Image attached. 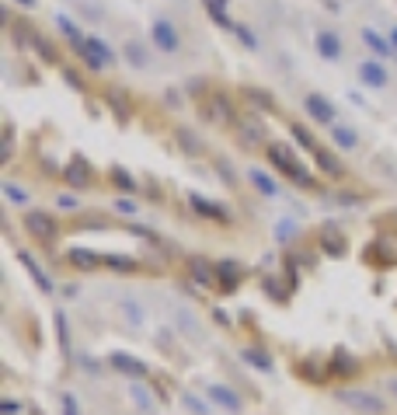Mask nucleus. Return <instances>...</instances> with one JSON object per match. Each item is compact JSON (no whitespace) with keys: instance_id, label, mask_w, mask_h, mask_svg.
Here are the masks:
<instances>
[{"instance_id":"obj_8","label":"nucleus","mask_w":397,"mask_h":415,"mask_svg":"<svg viewBox=\"0 0 397 415\" xmlns=\"http://www.w3.org/2000/svg\"><path fill=\"white\" fill-rule=\"evenodd\" d=\"M317 53H321L324 60H338V56H342V42H338L334 32H321V35H317Z\"/></svg>"},{"instance_id":"obj_15","label":"nucleus","mask_w":397,"mask_h":415,"mask_svg":"<svg viewBox=\"0 0 397 415\" xmlns=\"http://www.w3.org/2000/svg\"><path fill=\"white\" fill-rule=\"evenodd\" d=\"M202 4L216 25H230V18H226V0H202Z\"/></svg>"},{"instance_id":"obj_25","label":"nucleus","mask_w":397,"mask_h":415,"mask_svg":"<svg viewBox=\"0 0 397 415\" xmlns=\"http://www.w3.org/2000/svg\"><path fill=\"white\" fill-rule=\"evenodd\" d=\"M129 60H133V63H143V53H140L136 45H129Z\"/></svg>"},{"instance_id":"obj_21","label":"nucleus","mask_w":397,"mask_h":415,"mask_svg":"<svg viewBox=\"0 0 397 415\" xmlns=\"http://www.w3.org/2000/svg\"><path fill=\"white\" fill-rule=\"evenodd\" d=\"M21 262H25V269H28V273L35 276V283H39L42 290H49V279H45V276H42V269L35 266V258H28V255H21Z\"/></svg>"},{"instance_id":"obj_6","label":"nucleus","mask_w":397,"mask_h":415,"mask_svg":"<svg viewBox=\"0 0 397 415\" xmlns=\"http://www.w3.org/2000/svg\"><path fill=\"white\" fill-rule=\"evenodd\" d=\"M111 367H116L119 374H126V377H147V367L140 359L126 356V352H111Z\"/></svg>"},{"instance_id":"obj_11","label":"nucleus","mask_w":397,"mask_h":415,"mask_svg":"<svg viewBox=\"0 0 397 415\" xmlns=\"http://www.w3.org/2000/svg\"><path fill=\"white\" fill-rule=\"evenodd\" d=\"M209 398H213V401H219L223 408H230V412H237V408H241V398H237L230 387H223V384H213V387H209Z\"/></svg>"},{"instance_id":"obj_13","label":"nucleus","mask_w":397,"mask_h":415,"mask_svg":"<svg viewBox=\"0 0 397 415\" xmlns=\"http://www.w3.org/2000/svg\"><path fill=\"white\" fill-rule=\"evenodd\" d=\"M216 276H219V283H223L226 290H234L237 279H241V269H237V262H219V266H216Z\"/></svg>"},{"instance_id":"obj_17","label":"nucleus","mask_w":397,"mask_h":415,"mask_svg":"<svg viewBox=\"0 0 397 415\" xmlns=\"http://www.w3.org/2000/svg\"><path fill=\"white\" fill-rule=\"evenodd\" d=\"M363 39H366V45L373 49V53H380V56H387V53H390V45H394V42H383L373 28H366V32H363Z\"/></svg>"},{"instance_id":"obj_10","label":"nucleus","mask_w":397,"mask_h":415,"mask_svg":"<svg viewBox=\"0 0 397 415\" xmlns=\"http://www.w3.org/2000/svg\"><path fill=\"white\" fill-rule=\"evenodd\" d=\"M67 262H74L77 269H98V262H105V258L87 248H74V251H67Z\"/></svg>"},{"instance_id":"obj_18","label":"nucleus","mask_w":397,"mask_h":415,"mask_svg":"<svg viewBox=\"0 0 397 415\" xmlns=\"http://www.w3.org/2000/svg\"><path fill=\"white\" fill-rule=\"evenodd\" d=\"M105 266H108V269H119V273H133V269H136L133 258H122V255H108Z\"/></svg>"},{"instance_id":"obj_22","label":"nucleus","mask_w":397,"mask_h":415,"mask_svg":"<svg viewBox=\"0 0 397 415\" xmlns=\"http://www.w3.org/2000/svg\"><path fill=\"white\" fill-rule=\"evenodd\" d=\"M244 359H248V363H255V367H261V370H268V367H272V359H268L261 349H248V352H244Z\"/></svg>"},{"instance_id":"obj_24","label":"nucleus","mask_w":397,"mask_h":415,"mask_svg":"<svg viewBox=\"0 0 397 415\" xmlns=\"http://www.w3.org/2000/svg\"><path fill=\"white\" fill-rule=\"evenodd\" d=\"M63 415H77V398H74V394L63 398Z\"/></svg>"},{"instance_id":"obj_3","label":"nucleus","mask_w":397,"mask_h":415,"mask_svg":"<svg viewBox=\"0 0 397 415\" xmlns=\"http://www.w3.org/2000/svg\"><path fill=\"white\" fill-rule=\"evenodd\" d=\"M77 49L84 53V60H87V67H91V70H101L105 63H111V60H116V53H111V49H108L101 39H84Z\"/></svg>"},{"instance_id":"obj_9","label":"nucleus","mask_w":397,"mask_h":415,"mask_svg":"<svg viewBox=\"0 0 397 415\" xmlns=\"http://www.w3.org/2000/svg\"><path fill=\"white\" fill-rule=\"evenodd\" d=\"M331 367H334V377H356V374H359V363H356L345 349L334 352V363H331Z\"/></svg>"},{"instance_id":"obj_1","label":"nucleus","mask_w":397,"mask_h":415,"mask_svg":"<svg viewBox=\"0 0 397 415\" xmlns=\"http://www.w3.org/2000/svg\"><path fill=\"white\" fill-rule=\"evenodd\" d=\"M268 161H272V168H275L282 178H290L293 185H300V189L314 185L310 171H307V168L297 161V153H293L290 147H279V143H272V147H268Z\"/></svg>"},{"instance_id":"obj_20","label":"nucleus","mask_w":397,"mask_h":415,"mask_svg":"<svg viewBox=\"0 0 397 415\" xmlns=\"http://www.w3.org/2000/svg\"><path fill=\"white\" fill-rule=\"evenodd\" d=\"M111 182H116L122 192H136V182H133V178H129L122 168H111Z\"/></svg>"},{"instance_id":"obj_28","label":"nucleus","mask_w":397,"mask_h":415,"mask_svg":"<svg viewBox=\"0 0 397 415\" xmlns=\"http://www.w3.org/2000/svg\"><path fill=\"white\" fill-rule=\"evenodd\" d=\"M390 42H394V45H397V28H394V32H390Z\"/></svg>"},{"instance_id":"obj_14","label":"nucleus","mask_w":397,"mask_h":415,"mask_svg":"<svg viewBox=\"0 0 397 415\" xmlns=\"http://www.w3.org/2000/svg\"><path fill=\"white\" fill-rule=\"evenodd\" d=\"M192 206H195L202 217H213V220H223V217H226L223 206H216V202H209V199H202V195H192Z\"/></svg>"},{"instance_id":"obj_23","label":"nucleus","mask_w":397,"mask_h":415,"mask_svg":"<svg viewBox=\"0 0 397 415\" xmlns=\"http://www.w3.org/2000/svg\"><path fill=\"white\" fill-rule=\"evenodd\" d=\"M4 192H8V195H11L14 202H28V195H25V192H21L18 185H11V182H4Z\"/></svg>"},{"instance_id":"obj_27","label":"nucleus","mask_w":397,"mask_h":415,"mask_svg":"<svg viewBox=\"0 0 397 415\" xmlns=\"http://www.w3.org/2000/svg\"><path fill=\"white\" fill-rule=\"evenodd\" d=\"M18 4H25V8H35V0H18Z\"/></svg>"},{"instance_id":"obj_26","label":"nucleus","mask_w":397,"mask_h":415,"mask_svg":"<svg viewBox=\"0 0 397 415\" xmlns=\"http://www.w3.org/2000/svg\"><path fill=\"white\" fill-rule=\"evenodd\" d=\"M116 210H122V213H133V202H129V199H119V206H116Z\"/></svg>"},{"instance_id":"obj_2","label":"nucleus","mask_w":397,"mask_h":415,"mask_svg":"<svg viewBox=\"0 0 397 415\" xmlns=\"http://www.w3.org/2000/svg\"><path fill=\"white\" fill-rule=\"evenodd\" d=\"M25 227H28V234L39 237V241H52L56 234H60V227H56V220H52L45 210H28V213H25Z\"/></svg>"},{"instance_id":"obj_12","label":"nucleus","mask_w":397,"mask_h":415,"mask_svg":"<svg viewBox=\"0 0 397 415\" xmlns=\"http://www.w3.org/2000/svg\"><path fill=\"white\" fill-rule=\"evenodd\" d=\"M359 77H363L369 87H383V84H387V74H383L380 63H363V67H359Z\"/></svg>"},{"instance_id":"obj_7","label":"nucleus","mask_w":397,"mask_h":415,"mask_svg":"<svg viewBox=\"0 0 397 415\" xmlns=\"http://www.w3.org/2000/svg\"><path fill=\"white\" fill-rule=\"evenodd\" d=\"M63 178H67V182H70L74 189H84V185H91V168L84 164V158H74V161L67 164Z\"/></svg>"},{"instance_id":"obj_5","label":"nucleus","mask_w":397,"mask_h":415,"mask_svg":"<svg viewBox=\"0 0 397 415\" xmlns=\"http://www.w3.org/2000/svg\"><path fill=\"white\" fill-rule=\"evenodd\" d=\"M307 112H310L321 126H334V109L328 105L321 94H307Z\"/></svg>"},{"instance_id":"obj_19","label":"nucleus","mask_w":397,"mask_h":415,"mask_svg":"<svg viewBox=\"0 0 397 415\" xmlns=\"http://www.w3.org/2000/svg\"><path fill=\"white\" fill-rule=\"evenodd\" d=\"M251 182H255V189H258L261 195H275V185H272V178H268L265 171H251Z\"/></svg>"},{"instance_id":"obj_4","label":"nucleus","mask_w":397,"mask_h":415,"mask_svg":"<svg viewBox=\"0 0 397 415\" xmlns=\"http://www.w3.org/2000/svg\"><path fill=\"white\" fill-rule=\"evenodd\" d=\"M153 42H157V49H164V53H178V45H182L175 25H167V21H153Z\"/></svg>"},{"instance_id":"obj_16","label":"nucleus","mask_w":397,"mask_h":415,"mask_svg":"<svg viewBox=\"0 0 397 415\" xmlns=\"http://www.w3.org/2000/svg\"><path fill=\"white\" fill-rule=\"evenodd\" d=\"M331 133H334V143H338V147H345V150L359 143V136H356L352 129H345V126H338V123L331 126Z\"/></svg>"}]
</instances>
